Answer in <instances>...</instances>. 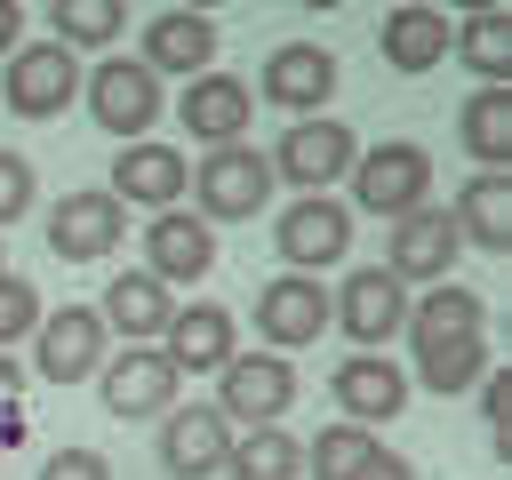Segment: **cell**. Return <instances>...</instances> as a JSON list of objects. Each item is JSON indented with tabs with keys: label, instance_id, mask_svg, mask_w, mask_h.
<instances>
[{
	"label": "cell",
	"instance_id": "cell-1",
	"mask_svg": "<svg viewBox=\"0 0 512 480\" xmlns=\"http://www.w3.org/2000/svg\"><path fill=\"white\" fill-rule=\"evenodd\" d=\"M352 200L344 208H360V216H376V224H400V216H416L424 200H432V152L416 144V136H384V144H368L360 160H352Z\"/></svg>",
	"mask_w": 512,
	"mask_h": 480
},
{
	"label": "cell",
	"instance_id": "cell-2",
	"mask_svg": "<svg viewBox=\"0 0 512 480\" xmlns=\"http://www.w3.org/2000/svg\"><path fill=\"white\" fill-rule=\"evenodd\" d=\"M352 160H360V136H352L336 112H320V120H288V136L264 152L272 184H296V200H304V192H336V184L352 176Z\"/></svg>",
	"mask_w": 512,
	"mask_h": 480
},
{
	"label": "cell",
	"instance_id": "cell-3",
	"mask_svg": "<svg viewBox=\"0 0 512 480\" xmlns=\"http://www.w3.org/2000/svg\"><path fill=\"white\" fill-rule=\"evenodd\" d=\"M80 104H88V120H96L104 136H120V144H144L152 120L168 112V104H160V80H152L136 56H104L96 72H80Z\"/></svg>",
	"mask_w": 512,
	"mask_h": 480
},
{
	"label": "cell",
	"instance_id": "cell-4",
	"mask_svg": "<svg viewBox=\"0 0 512 480\" xmlns=\"http://www.w3.org/2000/svg\"><path fill=\"white\" fill-rule=\"evenodd\" d=\"M272 200V168L256 144H224V152H200L192 168V216L216 232V224H248L256 208Z\"/></svg>",
	"mask_w": 512,
	"mask_h": 480
},
{
	"label": "cell",
	"instance_id": "cell-5",
	"mask_svg": "<svg viewBox=\"0 0 512 480\" xmlns=\"http://www.w3.org/2000/svg\"><path fill=\"white\" fill-rule=\"evenodd\" d=\"M80 104V56L56 48V40H24L8 64H0V112L16 120H56Z\"/></svg>",
	"mask_w": 512,
	"mask_h": 480
},
{
	"label": "cell",
	"instance_id": "cell-6",
	"mask_svg": "<svg viewBox=\"0 0 512 480\" xmlns=\"http://www.w3.org/2000/svg\"><path fill=\"white\" fill-rule=\"evenodd\" d=\"M296 392H304V384H296V368H288L280 352H232V360L216 368V400H208V408H216L224 424H248V432H256V424H280V416L296 408Z\"/></svg>",
	"mask_w": 512,
	"mask_h": 480
},
{
	"label": "cell",
	"instance_id": "cell-7",
	"mask_svg": "<svg viewBox=\"0 0 512 480\" xmlns=\"http://www.w3.org/2000/svg\"><path fill=\"white\" fill-rule=\"evenodd\" d=\"M272 248H280V264H288V272L320 280V272H328V264H344V248H352V208H344L336 192H304V200H288V208H280Z\"/></svg>",
	"mask_w": 512,
	"mask_h": 480
},
{
	"label": "cell",
	"instance_id": "cell-8",
	"mask_svg": "<svg viewBox=\"0 0 512 480\" xmlns=\"http://www.w3.org/2000/svg\"><path fill=\"white\" fill-rule=\"evenodd\" d=\"M248 320H256L264 352L288 360V352H304V344L328 336V288L304 280V272H272V280L256 288V304H248Z\"/></svg>",
	"mask_w": 512,
	"mask_h": 480
},
{
	"label": "cell",
	"instance_id": "cell-9",
	"mask_svg": "<svg viewBox=\"0 0 512 480\" xmlns=\"http://www.w3.org/2000/svg\"><path fill=\"white\" fill-rule=\"evenodd\" d=\"M176 384H184V376L160 360V344H120V360L96 368V400H104V416H120V424L168 416V408H176Z\"/></svg>",
	"mask_w": 512,
	"mask_h": 480
},
{
	"label": "cell",
	"instance_id": "cell-10",
	"mask_svg": "<svg viewBox=\"0 0 512 480\" xmlns=\"http://www.w3.org/2000/svg\"><path fill=\"white\" fill-rule=\"evenodd\" d=\"M456 256H464V240H456V224H448L440 200H424L416 216H400L392 240H384V272H392L400 288H440V280H456Z\"/></svg>",
	"mask_w": 512,
	"mask_h": 480
},
{
	"label": "cell",
	"instance_id": "cell-11",
	"mask_svg": "<svg viewBox=\"0 0 512 480\" xmlns=\"http://www.w3.org/2000/svg\"><path fill=\"white\" fill-rule=\"evenodd\" d=\"M400 320H408V288H400L384 264L344 272V288L328 296V328H344L360 352H384V344L400 336Z\"/></svg>",
	"mask_w": 512,
	"mask_h": 480
},
{
	"label": "cell",
	"instance_id": "cell-12",
	"mask_svg": "<svg viewBox=\"0 0 512 480\" xmlns=\"http://www.w3.org/2000/svg\"><path fill=\"white\" fill-rule=\"evenodd\" d=\"M32 368L64 392V384H88L96 368H104V320H96V304H56V312H40V328H32Z\"/></svg>",
	"mask_w": 512,
	"mask_h": 480
},
{
	"label": "cell",
	"instance_id": "cell-13",
	"mask_svg": "<svg viewBox=\"0 0 512 480\" xmlns=\"http://www.w3.org/2000/svg\"><path fill=\"white\" fill-rule=\"evenodd\" d=\"M248 96H264V104H280V112H296V120H320L328 96H336V56L312 48V40H280V48L264 56V72H256Z\"/></svg>",
	"mask_w": 512,
	"mask_h": 480
},
{
	"label": "cell",
	"instance_id": "cell-14",
	"mask_svg": "<svg viewBox=\"0 0 512 480\" xmlns=\"http://www.w3.org/2000/svg\"><path fill=\"white\" fill-rule=\"evenodd\" d=\"M120 232H128V208L112 200V192H64L56 208H48V256H64V264H104L112 248H120Z\"/></svg>",
	"mask_w": 512,
	"mask_h": 480
},
{
	"label": "cell",
	"instance_id": "cell-15",
	"mask_svg": "<svg viewBox=\"0 0 512 480\" xmlns=\"http://www.w3.org/2000/svg\"><path fill=\"white\" fill-rule=\"evenodd\" d=\"M136 272H152V280L176 296V288H192V280L216 272V232H208L192 208H160V216L144 224V264H136Z\"/></svg>",
	"mask_w": 512,
	"mask_h": 480
},
{
	"label": "cell",
	"instance_id": "cell-16",
	"mask_svg": "<svg viewBox=\"0 0 512 480\" xmlns=\"http://www.w3.org/2000/svg\"><path fill=\"white\" fill-rule=\"evenodd\" d=\"M224 456H232V424L208 400H184L160 416V472L168 480H216Z\"/></svg>",
	"mask_w": 512,
	"mask_h": 480
},
{
	"label": "cell",
	"instance_id": "cell-17",
	"mask_svg": "<svg viewBox=\"0 0 512 480\" xmlns=\"http://www.w3.org/2000/svg\"><path fill=\"white\" fill-rule=\"evenodd\" d=\"M152 80H200V72H216V16H200V8H160L152 24H144V56H136Z\"/></svg>",
	"mask_w": 512,
	"mask_h": 480
},
{
	"label": "cell",
	"instance_id": "cell-18",
	"mask_svg": "<svg viewBox=\"0 0 512 480\" xmlns=\"http://www.w3.org/2000/svg\"><path fill=\"white\" fill-rule=\"evenodd\" d=\"M184 136L192 144H208V152H224V144H248V120H256V96H248V80L240 72H200V80H184Z\"/></svg>",
	"mask_w": 512,
	"mask_h": 480
},
{
	"label": "cell",
	"instance_id": "cell-19",
	"mask_svg": "<svg viewBox=\"0 0 512 480\" xmlns=\"http://www.w3.org/2000/svg\"><path fill=\"white\" fill-rule=\"evenodd\" d=\"M184 184H192V168H184V152L176 144H160V136H144V144H120V160H112V200L120 208H184Z\"/></svg>",
	"mask_w": 512,
	"mask_h": 480
},
{
	"label": "cell",
	"instance_id": "cell-20",
	"mask_svg": "<svg viewBox=\"0 0 512 480\" xmlns=\"http://www.w3.org/2000/svg\"><path fill=\"white\" fill-rule=\"evenodd\" d=\"M328 384H336L344 424H360V432H368V424H392V416L408 408V368H400V360H384V352H352Z\"/></svg>",
	"mask_w": 512,
	"mask_h": 480
},
{
	"label": "cell",
	"instance_id": "cell-21",
	"mask_svg": "<svg viewBox=\"0 0 512 480\" xmlns=\"http://www.w3.org/2000/svg\"><path fill=\"white\" fill-rule=\"evenodd\" d=\"M448 24H456V16H440V8H424V0H400V8L376 24V56H384L392 72L424 80V72L448 64Z\"/></svg>",
	"mask_w": 512,
	"mask_h": 480
},
{
	"label": "cell",
	"instance_id": "cell-22",
	"mask_svg": "<svg viewBox=\"0 0 512 480\" xmlns=\"http://www.w3.org/2000/svg\"><path fill=\"white\" fill-rule=\"evenodd\" d=\"M400 336H408L416 352H432V344H456V336H488V296H480V288H464V280H440V288L408 296V320H400Z\"/></svg>",
	"mask_w": 512,
	"mask_h": 480
},
{
	"label": "cell",
	"instance_id": "cell-23",
	"mask_svg": "<svg viewBox=\"0 0 512 480\" xmlns=\"http://www.w3.org/2000/svg\"><path fill=\"white\" fill-rule=\"evenodd\" d=\"M160 360L176 368V376H216L224 360H232V312L224 304H176V320L160 328Z\"/></svg>",
	"mask_w": 512,
	"mask_h": 480
},
{
	"label": "cell",
	"instance_id": "cell-24",
	"mask_svg": "<svg viewBox=\"0 0 512 480\" xmlns=\"http://www.w3.org/2000/svg\"><path fill=\"white\" fill-rule=\"evenodd\" d=\"M96 320H104V336L120 328L128 344H160V328L176 320V296L152 272H112V288L96 296Z\"/></svg>",
	"mask_w": 512,
	"mask_h": 480
},
{
	"label": "cell",
	"instance_id": "cell-25",
	"mask_svg": "<svg viewBox=\"0 0 512 480\" xmlns=\"http://www.w3.org/2000/svg\"><path fill=\"white\" fill-rule=\"evenodd\" d=\"M448 224H456V240L464 248H488V256H504L512 248V176H464V192H456V208H448Z\"/></svg>",
	"mask_w": 512,
	"mask_h": 480
},
{
	"label": "cell",
	"instance_id": "cell-26",
	"mask_svg": "<svg viewBox=\"0 0 512 480\" xmlns=\"http://www.w3.org/2000/svg\"><path fill=\"white\" fill-rule=\"evenodd\" d=\"M448 56L464 72H480V88H504L512 72V8H472L448 24Z\"/></svg>",
	"mask_w": 512,
	"mask_h": 480
},
{
	"label": "cell",
	"instance_id": "cell-27",
	"mask_svg": "<svg viewBox=\"0 0 512 480\" xmlns=\"http://www.w3.org/2000/svg\"><path fill=\"white\" fill-rule=\"evenodd\" d=\"M456 136L488 176H512V88H472L456 112Z\"/></svg>",
	"mask_w": 512,
	"mask_h": 480
},
{
	"label": "cell",
	"instance_id": "cell-28",
	"mask_svg": "<svg viewBox=\"0 0 512 480\" xmlns=\"http://www.w3.org/2000/svg\"><path fill=\"white\" fill-rule=\"evenodd\" d=\"M488 368H496L488 336H456V344H432V352H416V384H424L432 400H456V392H472ZM416 384H408V392H416Z\"/></svg>",
	"mask_w": 512,
	"mask_h": 480
},
{
	"label": "cell",
	"instance_id": "cell-29",
	"mask_svg": "<svg viewBox=\"0 0 512 480\" xmlns=\"http://www.w3.org/2000/svg\"><path fill=\"white\" fill-rule=\"evenodd\" d=\"M224 472H232V480H296V472H304V440H296V432H280V424L232 432Z\"/></svg>",
	"mask_w": 512,
	"mask_h": 480
},
{
	"label": "cell",
	"instance_id": "cell-30",
	"mask_svg": "<svg viewBox=\"0 0 512 480\" xmlns=\"http://www.w3.org/2000/svg\"><path fill=\"white\" fill-rule=\"evenodd\" d=\"M120 24H128L120 0H48V40L72 48V56H80V48H112Z\"/></svg>",
	"mask_w": 512,
	"mask_h": 480
},
{
	"label": "cell",
	"instance_id": "cell-31",
	"mask_svg": "<svg viewBox=\"0 0 512 480\" xmlns=\"http://www.w3.org/2000/svg\"><path fill=\"white\" fill-rule=\"evenodd\" d=\"M368 456H376V432H360V424H328V432H312V448H304L312 480H352Z\"/></svg>",
	"mask_w": 512,
	"mask_h": 480
},
{
	"label": "cell",
	"instance_id": "cell-32",
	"mask_svg": "<svg viewBox=\"0 0 512 480\" xmlns=\"http://www.w3.org/2000/svg\"><path fill=\"white\" fill-rule=\"evenodd\" d=\"M32 328H40V288L16 280V272H0V352H8L16 336H32Z\"/></svg>",
	"mask_w": 512,
	"mask_h": 480
},
{
	"label": "cell",
	"instance_id": "cell-33",
	"mask_svg": "<svg viewBox=\"0 0 512 480\" xmlns=\"http://www.w3.org/2000/svg\"><path fill=\"white\" fill-rule=\"evenodd\" d=\"M472 392H480V416H488V440H496V456H512V368H488Z\"/></svg>",
	"mask_w": 512,
	"mask_h": 480
},
{
	"label": "cell",
	"instance_id": "cell-34",
	"mask_svg": "<svg viewBox=\"0 0 512 480\" xmlns=\"http://www.w3.org/2000/svg\"><path fill=\"white\" fill-rule=\"evenodd\" d=\"M32 192H40V184H32V160H24V152H0V232H8L16 216H32Z\"/></svg>",
	"mask_w": 512,
	"mask_h": 480
},
{
	"label": "cell",
	"instance_id": "cell-35",
	"mask_svg": "<svg viewBox=\"0 0 512 480\" xmlns=\"http://www.w3.org/2000/svg\"><path fill=\"white\" fill-rule=\"evenodd\" d=\"M40 480H112V464H104L96 448H56V456L40 464Z\"/></svg>",
	"mask_w": 512,
	"mask_h": 480
},
{
	"label": "cell",
	"instance_id": "cell-36",
	"mask_svg": "<svg viewBox=\"0 0 512 480\" xmlns=\"http://www.w3.org/2000/svg\"><path fill=\"white\" fill-rule=\"evenodd\" d=\"M352 480H416V464H408V456H392V448H376V456H368Z\"/></svg>",
	"mask_w": 512,
	"mask_h": 480
},
{
	"label": "cell",
	"instance_id": "cell-37",
	"mask_svg": "<svg viewBox=\"0 0 512 480\" xmlns=\"http://www.w3.org/2000/svg\"><path fill=\"white\" fill-rule=\"evenodd\" d=\"M24 48V0H0V64Z\"/></svg>",
	"mask_w": 512,
	"mask_h": 480
},
{
	"label": "cell",
	"instance_id": "cell-38",
	"mask_svg": "<svg viewBox=\"0 0 512 480\" xmlns=\"http://www.w3.org/2000/svg\"><path fill=\"white\" fill-rule=\"evenodd\" d=\"M24 432H32V424H24V408H0V456H8V448H24Z\"/></svg>",
	"mask_w": 512,
	"mask_h": 480
},
{
	"label": "cell",
	"instance_id": "cell-39",
	"mask_svg": "<svg viewBox=\"0 0 512 480\" xmlns=\"http://www.w3.org/2000/svg\"><path fill=\"white\" fill-rule=\"evenodd\" d=\"M16 392H24V368L0 352V408H16Z\"/></svg>",
	"mask_w": 512,
	"mask_h": 480
},
{
	"label": "cell",
	"instance_id": "cell-40",
	"mask_svg": "<svg viewBox=\"0 0 512 480\" xmlns=\"http://www.w3.org/2000/svg\"><path fill=\"white\" fill-rule=\"evenodd\" d=\"M0 272H8V248H0Z\"/></svg>",
	"mask_w": 512,
	"mask_h": 480
}]
</instances>
